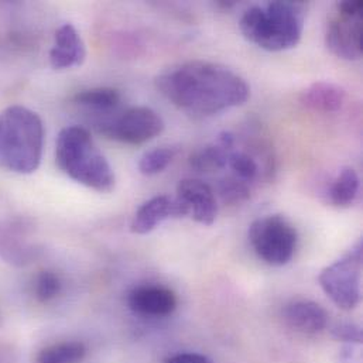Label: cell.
Returning a JSON list of instances; mask_svg holds the SVG:
<instances>
[{"mask_svg": "<svg viewBox=\"0 0 363 363\" xmlns=\"http://www.w3.org/2000/svg\"><path fill=\"white\" fill-rule=\"evenodd\" d=\"M157 91L182 112L206 118L250 98V86L233 69L209 61H186L156 78Z\"/></svg>", "mask_w": 363, "mask_h": 363, "instance_id": "6da1fadb", "label": "cell"}, {"mask_svg": "<svg viewBox=\"0 0 363 363\" xmlns=\"http://www.w3.org/2000/svg\"><path fill=\"white\" fill-rule=\"evenodd\" d=\"M307 4L293 0H276L266 6L247 9L239 23L245 38L266 51L294 48L303 35Z\"/></svg>", "mask_w": 363, "mask_h": 363, "instance_id": "7a4b0ae2", "label": "cell"}, {"mask_svg": "<svg viewBox=\"0 0 363 363\" xmlns=\"http://www.w3.org/2000/svg\"><path fill=\"white\" fill-rule=\"evenodd\" d=\"M44 126L31 109L13 105L0 112V167L16 174H33L43 157Z\"/></svg>", "mask_w": 363, "mask_h": 363, "instance_id": "3957f363", "label": "cell"}, {"mask_svg": "<svg viewBox=\"0 0 363 363\" xmlns=\"http://www.w3.org/2000/svg\"><path fill=\"white\" fill-rule=\"evenodd\" d=\"M55 162L65 176L86 188L98 192H111L115 188L113 169L82 126H69L60 132Z\"/></svg>", "mask_w": 363, "mask_h": 363, "instance_id": "277c9868", "label": "cell"}, {"mask_svg": "<svg viewBox=\"0 0 363 363\" xmlns=\"http://www.w3.org/2000/svg\"><path fill=\"white\" fill-rule=\"evenodd\" d=\"M362 240L359 239L347 255L327 266L318 277L320 286L341 310L351 311L361 301Z\"/></svg>", "mask_w": 363, "mask_h": 363, "instance_id": "5b68a950", "label": "cell"}, {"mask_svg": "<svg viewBox=\"0 0 363 363\" xmlns=\"http://www.w3.org/2000/svg\"><path fill=\"white\" fill-rule=\"evenodd\" d=\"M249 240L263 262L270 266H284L296 253L298 236L283 215H266L252 222Z\"/></svg>", "mask_w": 363, "mask_h": 363, "instance_id": "8992f818", "label": "cell"}, {"mask_svg": "<svg viewBox=\"0 0 363 363\" xmlns=\"http://www.w3.org/2000/svg\"><path fill=\"white\" fill-rule=\"evenodd\" d=\"M94 125L101 135L126 145L147 143L164 130L162 116L147 106H132L115 115L99 116Z\"/></svg>", "mask_w": 363, "mask_h": 363, "instance_id": "52a82bcc", "label": "cell"}, {"mask_svg": "<svg viewBox=\"0 0 363 363\" xmlns=\"http://www.w3.org/2000/svg\"><path fill=\"white\" fill-rule=\"evenodd\" d=\"M362 0L337 3L325 31V44L338 58L357 61L362 57Z\"/></svg>", "mask_w": 363, "mask_h": 363, "instance_id": "ba28073f", "label": "cell"}, {"mask_svg": "<svg viewBox=\"0 0 363 363\" xmlns=\"http://www.w3.org/2000/svg\"><path fill=\"white\" fill-rule=\"evenodd\" d=\"M180 218H192L195 222L209 226L218 215L216 198L212 188L201 180L185 179L177 185V196Z\"/></svg>", "mask_w": 363, "mask_h": 363, "instance_id": "9c48e42d", "label": "cell"}, {"mask_svg": "<svg viewBox=\"0 0 363 363\" xmlns=\"http://www.w3.org/2000/svg\"><path fill=\"white\" fill-rule=\"evenodd\" d=\"M30 225L24 219L0 222V259L14 266H24L35 257L30 239Z\"/></svg>", "mask_w": 363, "mask_h": 363, "instance_id": "30bf717a", "label": "cell"}, {"mask_svg": "<svg viewBox=\"0 0 363 363\" xmlns=\"http://www.w3.org/2000/svg\"><path fill=\"white\" fill-rule=\"evenodd\" d=\"M129 308L142 317L163 318L177 308V296L164 286L146 284L135 287L128 296Z\"/></svg>", "mask_w": 363, "mask_h": 363, "instance_id": "8fae6325", "label": "cell"}, {"mask_svg": "<svg viewBox=\"0 0 363 363\" xmlns=\"http://www.w3.org/2000/svg\"><path fill=\"white\" fill-rule=\"evenodd\" d=\"M284 323L296 333L315 335L328 325V314L318 303L311 300H293L283 310Z\"/></svg>", "mask_w": 363, "mask_h": 363, "instance_id": "7c38bea8", "label": "cell"}, {"mask_svg": "<svg viewBox=\"0 0 363 363\" xmlns=\"http://www.w3.org/2000/svg\"><path fill=\"white\" fill-rule=\"evenodd\" d=\"M86 57L85 44L72 24H64L55 31L50 62L54 69L79 67Z\"/></svg>", "mask_w": 363, "mask_h": 363, "instance_id": "4fadbf2b", "label": "cell"}, {"mask_svg": "<svg viewBox=\"0 0 363 363\" xmlns=\"http://www.w3.org/2000/svg\"><path fill=\"white\" fill-rule=\"evenodd\" d=\"M170 218H179L176 198L167 195H157L146 201L138 209L130 228L133 233L147 235Z\"/></svg>", "mask_w": 363, "mask_h": 363, "instance_id": "5bb4252c", "label": "cell"}, {"mask_svg": "<svg viewBox=\"0 0 363 363\" xmlns=\"http://www.w3.org/2000/svg\"><path fill=\"white\" fill-rule=\"evenodd\" d=\"M300 101L313 112L335 113L344 108L347 102V91L338 84L318 81L301 92Z\"/></svg>", "mask_w": 363, "mask_h": 363, "instance_id": "9a60e30c", "label": "cell"}, {"mask_svg": "<svg viewBox=\"0 0 363 363\" xmlns=\"http://www.w3.org/2000/svg\"><path fill=\"white\" fill-rule=\"evenodd\" d=\"M235 146V136L230 132H222L218 142L208 145L189 157V166L198 173H215L228 166L229 156Z\"/></svg>", "mask_w": 363, "mask_h": 363, "instance_id": "2e32d148", "label": "cell"}, {"mask_svg": "<svg viewBox=\"0 0 363 363\" xmlns=\"http://www.w3.org/2000/svg\"><path fill=\"white\" fill-rule=\"evenodd\" d=\"M121 102V92L115 88H92L81 91L74 96V104L77 106L98 115V118L115 112Z\"/></svg>", "mask_w": 363, "mask_h": 363, "instance_id": "e0dca14e", "label": "cell"}, {"mask_svg": "<svg viewBox=\"0 0 363 363\" xmlns=\"http://www.w3.org/2000/svg\"><path fill=\"white\" fill-rule=\"evenodd\" d=\"M359 186L361 182L358 173L352 167L342 169L328 192L331 205L337 208H350L358 198Z\"/></svg>", "mask_w": 363, "mask_h": 363, "instance_id": "ac0fdd59", "label": "cell"}, {"mask_svg": "<svg viewBox=\"0 0 363 363\" xmlns=\"http://www.w3.org/2000/svg\"><path fill=\"white\" fill-rule=\"evenodd\" d=\"M86 357V347L79 341H64L43 348L35 363H81Z\"/></svg>", "mask_w": 363, "mask_h": 363, "instance_id": "d6986e66", "label": "cell"}, {"mask_svg": "<svg viewBox=\"0 0 363 363\" xmlns=\"http://www.w3.org/2000/svg\"><path fill=\"white\" fill-rule=\"evenodd\" d=\"M176 156L173 147H159L147 152L139 162V170L145 176H156L164 172Z\"/></svg>", "mask_w": 363, "mask_h": 363, "instance_id": "ffe728a7", "label": "cell"}, {"mask_svg": "<svg viewBox=\"0 0 363 363\" xmlns=\"http://www.w3.org/2000/svg\"><path fill=\"white\" fill-rule=\"evenodd\" d=\"M218 191L223 203L228 205H238L250 198L249 184L238 177H225L220 180Z\"/></svg>", "mask_w": 363, "mask_h": 363, "instance_id": "44dd1931", "label": "cell"}, {"mask_svg": "<svg viewBox=\"0 0 363 363\" xmlns=\"http://www.w3.org/2000/svg\"><path fill=\"white\" fill-rule=\"evenodd\" d=\"M61 287L62 283L58 274L51 270H44L37 276L34 281L35 298L41 303H48L61 293Z\"/></svg>", "mask_w": 363, "mask_h": 363, "instance_id": "7402d4cb", "label": "cell"}, {"mask_svg": "<svg viewBox=\"0 0 363 363\" xmlns=\"http://www.w3.org/2000/svg\"><path fill=\"white\" fill-rule=\"evenodd\" d=\"M228 166L235 172L236 177L243 182H253L259 174V166L253 157L242 152H232Z\"/></svg>", "mask_w": 363, "mask_h": 363, "instance_id": "603a6c76", "label": "cell"}, {"mask_svg": "<svg viewBox=\"0 0 363 363\" xmlns=\"http://www.w3.org/2000/svg\"><path fill=\"white\" fill-rule=\"evenodd\" d=\"M331 335L344 344H359L362 345V328L361 325L351 321H338L330 328Z\"/></svg>", "mask_w": 363, "mask_h": 363, "instance_id": "cb8c5ba5", "label": "cell"}, {"mask_svg": "<svg viewBox=\"0 0 363 363\" xmlns=\"http://www.w3.org/2000/svg\"><path fill=\"white\" fill-rule=\"evenodd\" d=\"M334 363H362V347L359 344H345L338 351Z\"/></svg>", "mask_w": 363, "mask_h": 363, "instance_id": "d4e9b609", "label": "cell"}, {"mask_svg": "<svg viewBox=\"0 0 363 363\" xmlns=\"http://www.w3.org/2000/svg\"><path fill=\"white\" fill-rule=\"evenodd\" d=\"M163 363H213L208 357L194 352H182L167 357Z\"/></svg>", "mask_w": 363, "mask_h": 363, "instance_id": "484cf974", "label": "cell"}]
</instances>
